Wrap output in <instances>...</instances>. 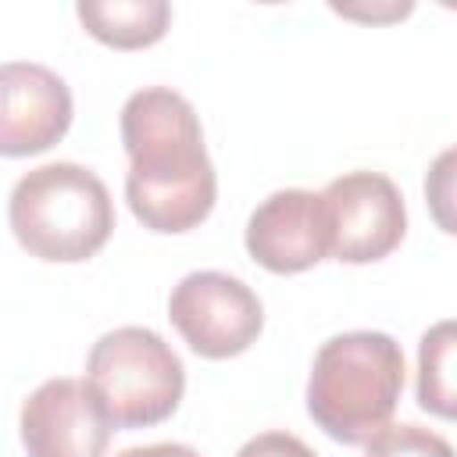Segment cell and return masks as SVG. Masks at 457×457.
Segmentation results:
<instances>
[{"instance_id": "8fae6325", "label": "cell", "mask_w": 457, "mask_h": 457, "mask_svg": "<svg viewBox=\"0 0 457 457\" xmlns=\"http://www.w3.org/2000/svg\"><path fill=\"white\" fill-rule=\"evenodd\" d=\"M453 321H439L418 346V403L439 418H453Z\"/></svg>"}, {"instance_id": "8992f818", "label": "cell", "mask_w": 457, "mask_h": 457, "mask_svg": "<svg viewBox=\"0 0 457 457\" xmlns=\"http://www.w3.org/2000/svg\"><path fill=\"white\" fill-rule=\"evenodd\" d=\"M328 253L343 264H371L393 253L407 232V207L382 171H346L321 189Z\"/></svg>"}, {"instance_id": "7a4b0ae2", "label": "cell", "mask_w": 457, "mask_h": 457, "mask_svg": "<svg viewBox=\"0 0 457 457\" xmlns=\"http://www.w3.org/2000/svg\"><path fill=\"white\" fill-rule=\"evenodd\" d=\"M403 393V350L393 336L357 328L325 339L307 378V414L336 443L361 446L389 425Z\"/></svg>"}, {"instance_id": "3957f363", "label": "cell", "mask_w": 457, "mask_h": 457, "mask_svg": "<svg viewBox=\"0 0 457 457\" xmlns=\"http://www.w3.org/2000/svg\"><path fill=\"white\" fill-rule=\"evenodd\" d=\"M14 239L39 261H89L114 232V200L96 171L75 161H50L25 171L7 200Z\"/></svg>"}, {"instance_id": "7c38bea8", "label": "cell", "mask_w": 457, "mask_h": 457, "mask_svg": "<svg viewBox=\"0 0 457 457\" xmlns=\"http://www.w3.org/2000/svg\"><path fill=\"white\" fill-rule=\"evenodd\" d=\"M364 457H453V446L439 432L414 425V421H403V425L378 428L368 439Z\"/></svg>"}, {"instance_id": "5bb4252c", "label": "cell", "mask_w": 457, "mask_h": 457, "mask_svg": "<svg viewBox=\"0 0 457 457\" xmlns=\"http://www.w3.org/2000/svg\"><path fill=\"white\" fill-rule=\"evenodd\" d=\"M118 457H200L186 443H146V446H129Z\"/></svg>"}, {"instance_id": "6da1fadb", "label": "cell", "mask_w": 457, "mask_h": 457, "mask_svg": "<svg viewBox=\"0 0 457 457\" xmlns=\"http://www.w3.org/2000/svg\"><path fill=\"white\" fill-rule=\"evenodd\" d=\"M121 143L129 154L125 200L150 232L196 228L218 196V175L204 146L193 104L168 89H136L121 107Z\"/></svg>"}, {"instance_id": "30bf717a", "label": "cell", "mask_w": 457, "mask_h": 457, "mask_svg": "<svg viewBox=\"0 0 457 457\" xmlns=\"http://www.w3.org/2000/svg\"><path fill=\"white\" fill-rule=\"evenodd\" d=\"M75 14L89 36L114 50L150 46L171 25V7L164 0H79Z\"/></svg>"}, {"instance_id": "ba28073f", "label": "cell", "mask_w": 457, "mask_h": 457, "mask_svg": "<svg viewBox=\"0 0 457 457\" xmlns=\"http://www.w3.org/2000/svg\"><path fill=\"white\" fill-rule=\"evenodd\" d=\"M68 82L36 61L0 64V154L29 157L64 139L71 129Z\"/></svg>"}, {"instance_id": "9c48e42d", "label": "cell", "mask_w": 457, "mask_h": 457, "mask_svg": "<svg viewBox=\"0 0 457 457\" xmlns=\"http://www.w3.org/2000/svg\"><path fill=\"white\" fill-rule=\"evenodd\" d=\"M246 253L275 275H296L325 261L328 221L321 193L278 189L261 200L246 221Z\"/></svg>"}, {"instance_id": "4fadbf2b", "label": "cell", "mask_w": 457, "mask_h": 457, "mask_svg": "<svg viewBox=\"0 0 457 457\" xmlns=\"http://www.w3.org/2000/svg\"><path fill=\"white\" fill-rule=\"evenodd\" d=\"M236 457H318V453L293 432H261L246 439Z\"/></svg>"}, {"instance_id": "277c9868", "label": "cell", "mask_w": 457, "mask_h": 457, "mask_svg": "<svg viewBox=\"0 0 457 457\" xmlns=\"http://www.w3.org/2000/svg\"><path fill=\"white\" fill-rule=\"evenodd\" d=\"M86 382L100 396L114 428H146L179 411L186 368L154 328L121 325L93 343Z\"/></svg>"}, {"instance_id": "5b68a950", "label": "cell", "mask_w": 457, "mask_h": 457, "mask_svg": "<svg viewBox=\"0 0 457 457\" xmlns=\"http://www.w3.org/2000/svg\"><path fill=\"white\" fill-rule=\"evenodd\" d=\"M168 318L193 353L225 361L243 353L264 328L257 293L225 271H189L168 296Z\"/></svg>"}, {"instance_id": "52a82bcc", "label": "cell", "mask_w": 457, "mask_h": 457, "mask_svg": "<svg viewBox=\"0 0 457 457\" xmlns=\"http://www.w3.org/2000/svg\"><path fill=\"white\" fill-rule=\"evenodd\" d=\"M29 457H107L114 421L86 378H46L18 414Z\"/></svg>"}]
</instances>
